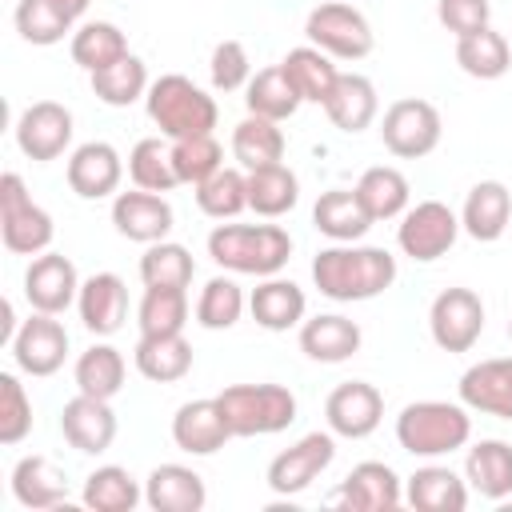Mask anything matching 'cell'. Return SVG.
Instances as JSON below:
<instances>
[{"label": "cell", "mask_w": 512, "mask_h": 512, "mask_svg": "<svg viewBox=\"0 0 512 512\" xmlns=\"http://www.w3.org/2000/svg\"><path fill=\"white\" fill-rule=\"evenodd\" d=\"M312 284L336 304H356L396 284V256L376 244H332L312 256Z\"/></svg>", "instance_id": "obj_1"}, {"label": "cell", "mask_w": 512, "mask_h": 512, "mask_svg": "<svg viewBox=\"0 0 512 512\" xmlns=\"http://www.w3.org/2000/svg\"><path fill=\"white\" fill-rule=\"evenodd\" d=\"M208 256L240 276H276L292 260V236L280 224H216L208 232Z\"/></svg>", "instance_id": "obj_2"}, {"label": "cell", "mask_w": 512, "mask_h": 512, "mask_svg": "<svg viewBox=\"0 0 512 512\" xmlns=\"http://www.w3.org/2000/svg\"><path fill=\"white\" fill-rule=\"evenodd\" d=\"M148 120L160 128V136L168 140H188V136H208L216 128V100L192 84L180 72H168L160 80H152L148 96H144Z\"/></svg>", "instance_id": "obj_3"}, {"label": "cell", "mask_w": 512, "mask_h": 512, "mask_svg": "<svg viewBox=\"0 0 512 512\" xmlns=\"http://www.w3.org/2000/svg\"><path fill=\"white\" fill-rule=\"evenodd\" d=\"M472 436V416L464 404L416 400L396 416V440L412 456H448Z\"/></svg>", "instance_id": "obj_4"}, {"label": "cell", "mask_w": 512, "mask_h": 512, "mask_svg": "<svg viewBox=\"0 0 512 512\" xmlns=\"http://www.w3.org/2000/svg\"><path fill=\"white\" fill-rule=\"evenodd\" d=\"M232 436H276L296 424V396L284 384H232L220 396Z\"/></svg>", "instance_id": "obj_5"}, {"label": "cell", "mask_w": 512, "mask_h": 512, "mask_svg": "<svg viewBox=\"0 0 512 512\" xmlns=\"http://www.w3.org/2000/svg\"><path fill=\"white\" fill-rule=\"evenodd\" d=\"M0 236H4V248L16 256H40L56 236L52 216L28 196L16 172L0 176Z\"/></svg>", "instance_id": "obj_6"}, {"label": "cell", "mask_w": 512, "mask_h": 512, "mask_svg": "<svg viewBox=\"0 0 512 512\" xmlns=\"http://www.w3.org/2000/svg\"><path fill=\"white\" fill-rule=\"evenodd\" d=\"M304 36H308V44L328 52L332 60H364L376 44L368 16L352 4H344V0L316 4L304 20Z\"/></svg>", "instance_id": "obj_7"}, {"label": "cell", "mask_w": 512, "mask_h": 512, "mask_svg": "<svg viewBox=\"0 0 512 512\" xmlns=\"http://www.w3.org/2000/svg\"><path fill=\"white\" fill-rule=\"evenodd\" d=\"M444 136V124H440V112L436 104L420 100V96H404L396 104L384 108V120H380V140L392 156L400 160H420L428 152H436Z\"/></svg>", "instance_id": "obj_8"}, {"label": "cell", "mask_w": 512, "mask_h": 512, "mask_svg": "<svg viewBox=\"0 0 512 512\" xmlns=\"http://www.w3.org/2000/svg\"><path fill=\"white\" fill-rule=\"evenodd\" d=\"M456 236H460V216L440 200H420L400 216V228H396L400 252L412 256L416 264L440 260L456 244Z\"/></svg>", "instance_id": "obj_9"}, {"label": "cell", "mask_w": 512, "mask_h": 512, "mask_svg": "<svg viewBox=\"0 0 512 512\" xmlns=\"http://www.w3.org/2000/svg\"><path fill=\"white\" fill-rule=\"evenodd\" d=\"M428 332L444 352H468L484 332V304L472 288H444L428 308Z\"/></svg>", "instance_id": "obj_10"}, {"label": "cell", "mask_w": 512, "mask_h": 512, "mask_svg": "<svg viewBox=\"0 0 512 512\" xmlns=\"http://www.w3.org/2000/svg\"><path fill=\"white\" fill-rule=\"evenodd\" d=\"M332 456H336L332 432H308L292 448H284L280 456H272V464H268V488L276 496H300L304 488H312V480H320V472L332 464Z\"/></svg>", "instance_id": "obj_11"}, {"label": "cell", "mask_w": 512, "mask_h": 512, "mask_svg": "<svg viewBox=\"0 0 512 512\" xmlns=\"http://www.w3.org/2000/svg\"><path fill=\"white\" fill-rule=\"evenodd\" d=\"M72 112L56 100H36L20 112L16 120V144L28 160L36 164H48V160H60L72 144Z\"/></svg>", "instance_id": "obj_12"}, {"label": "cell", "mask_w": 512, "mask_h": 512, "mask_svg": "<svg viewBox=\"0 0 512 512\" xmlns=\"http://www.w3.org/2000/svg\"><path fill=\"white\" fill-rule=\"evenodd\" d=\"M324 420H328V432L332 436H344V440H364L380 428L384 420V396L380 388L364 384V380H348V384H336L324 400Z\"/></svg>", "instance_id": "obj_13"}, {"label": "cell", "mask_w": 512, "mask_h": 512, "mask_svg": "<svg viewBox=\"0 0 512 512\" xmlns=\"http://www.w3.org/2000/svg\"><path fill=\"white\" fill-rule=\"evenodd\" d=\"M64 356H68V332L56 316L48 312H32L16 340H12V360L24 376H56L64 368Z\"/></svg>", "instance_id": "obj_14"}, {"label": "cell", "mask_w": 512, "mask_h": 512, "mask_svg": "<svg viewBox=\"0 0 512 512\" xmlns=\"http://www.w3.org/2000/svg\"><path fill=\"white\" fill-rule=\"evenodd\" d=\"M76 296H80V276H76V264L64 252H40L28 264L24 300L32 304V312L60 316V312H68V304H76Z\"/></svg>", "instance_id": "obj_15"}, {"label": "cell", "mask_w": 512, "mask_h": 512, "mask_svg": "<svg viewBox=\"0 0 512 512\" xmlns=\"http://www.w3.org/2000/svg\"><path fill=\"white\" fill-rule=\"evenodd\" d=\"M112 224L132 244H156V240H168L176 216H172V204L164 200V192L132 188V192H116V200H112Z\"/></svg>", "instance_id": "obj_16"}, {"label": "cell", "mask_w": 512, "mask_h": 512, "mask_svg": "<svg viewBox=\"0 0 512 512\" xmlns=\"http://www.w3.org/2000/svg\"><path fill=\"white\" fill-rule=\"evenodd\" d=\"M328 500L340 504V508H348V512H392V508H400L404 488H400V476L388 464L364 460V464H356L340 480V488Z\"/></svg>", "instance_id": "obj_17"}, {"label": "cell", "mask_w": 512, "mask_h": 512, "mask_svg": "<svg viewBox=\"0 0 512 512\" xmlns=\"http://www.w3.org/2000/svg\"><path fill=\"white\" fill-rule=\"evenodd\" d=\"M460 404L480 416L512 420V356H492L460 376Z\"/></svg>", "instance_id": "obj_18"}, {"label": "cell", "mask_w": 512, "mask_h": 512, "mask_svg": "<svg viewBox=\"0 0 512 512\" xmlns=\"http://www.w3.org/2000/svg\"><path fill=\"white\" fill-rule=\"evenodd\" d=\"M60 432H64V440H68L76 452L100 456V452H108L112 440H116V412H112L108 400H96V396L76 392V396L64 404V412H60Z\"/></svg>", "instance_id": "obj_19"}, {"label": "cell", "mask_w": 512, "mask_h": 512, "mask_svg": "<svg viewBox=\"0 0 512 512\" xmlns=\"http://www.w3.org/2000/svg\"><path fill=\"white\" fill-rule=\"evenodd\" d=\"M172 440L188 456H216L232 440V428L224 420L220 400L212 396V400H188V404H180L176 416H172Z\"/></svg>", "instance_id": "obj_20"}, {"label": "cell", "mask_w": 512, "mask_h": 512, "mask_svg": "<svg viewBox=\"0 0 512 512\" xmlns=\"http://www.w3.org/2000/svg\"><path fill=\"white\" fill-rule=\"evenodd\" d=\"M124 160L108 140H88L68 156V188L80 200H104L120 188Z\"/></svg>", "instance_id": "obj_21"}, {"label": "cell", "mask_w": 512, "mask_h": 512, "mask_svg": "<svg viewBox=\"0 0 512 512\" xmlns=\"http://www.w3.org/2000/svg\"><path fill=\"white\" fill-rule=\"evenodd\" d=\"M76 308H80V320L92 336H112L128 320V288L116 272H96V276L80 280Z\"/></svg>", "instance_id": "obj_22"}, {"label": "cell", "mask_w": 512, "mask_h": 512, "mask_svg": "<svg viewBox=\"0 0 512 512\" xmlns=\"http://www.w3.org/2000/svg\"><path fill=\"white\" fill-rule=\"evenodd\" d=\"M360 324L340 312H320L300 324V352L316 364H344L360 352Z\"/></svg>", "instance_id": "obj_23"}, {"label": "cell", "mask_w": 512, "mask_h": 512, "mask_svg": "<svg viewBox=\"0 0 512 512\" xmlns=\"http://www.w3.org/2000/svg\"><path fill=\"white\" fill-rule=\"evenodd\" d=\"M508 220H512V192L500 184V180H480L472 184L464 208H460V228L480 240V244H492L508 232Z\"/></svg>", "instance_id": "obj_24"}, {"label": "cell", "mask_w": 512, "mask_h": 512, "mask_svg": "<svg viewBox=\"0 0 512 512\" xmlns=\"http://www.w3.org/2000/svg\"><path fill=\"white\" fill-rule=\"evenodd\" d=\"M248 312L260 328L268 332H288L296 324H304V312H308V300H304V288L284 280V276H264L252 296H248Z\"/></svg>", "instance_id": "obj_25"}, {"label": "cell", "mask_w": 512, "mask_h": 512, "mask_svg": "<svg viewBox=\"0 0 512 512\" xmlns=\"http://www.w3.org/2000/svg\"><path fill=\"white\" fill-rule=\"evenodd\" d=\"M144 504L152 512H200L208 504V488L192 468L160 464L144 480Z\"/></svg>", "instance_id": "obj_26"}, {"label": "cell", "mask_w": 512, "mask_h": 512, "mask_svg": "<svg viewBox=\"0 0 512 512\" xmlns=\"http://www.w3.org/2000/svg\"><path fill=\"white\" fill-rule=\"evenodd\" d=\"M312 224L320 236H328L336 244H356L376 220L360 204L356 188H328V192H320V200L312 208Z\"/></svg>", "instance_id": "obj_27"}, {"label": "cell", "mask_w": 512, "mask_h": 512, "mask_svg": "<svg viewBox=\"0 0 512 512\" xmlns=\"http://www.w3.org/2000/svg\"><path fill=\"white\" fill-rule=\"evenodd\" d=\"M324 112H328V120H332L340 132H348V136L364 132V128L376 120V112H380L376 84H372L368 76H360V72H340L332 96L324 100Z\"/></svg>", "instance_id": "obj_28"}, {"label": "cell", "mask_w": 512, "mask_h": 512, "mask_svg": "<svg viewBox=\"0 0 512 512\" xmlns=\"http://www.w3.org/2000/svg\"><path fill=\"white\" fill-rule=\"evenodd\" d=\"M136 372L152 384H176L192 372V344L184 332H164V336H140L136 340Z\"/></svg>", "instance_id": "obj_29"}, {"label": "cell", "mask_w": 512, "mask_h": 512, "mask_svg": "<svg viewBox=\"0 0 512 512\" xmlns=\"http://www.w3.org/2000/svg\"><path fill=\"white\" fill-rule=\"evenodd\" d=\"M12 496L24 508H60L68 500V476L48 456H20L12 468Z\"/></svg>", "instance_id": "obj_30"}, {"label": "cell", "mask_w": 512, "mask_h": 512, "mask_svg": "<svg viewBox=\"0 0 512 512\" xmlns=\"http://www.w3.org/2000/svg\"><path fill=\"white\" fill-rule=\"evenodd\" d=\"M404 500L416 512H464L468 508V480H460L444 464H424L408 476Z\"/></svg>", "instance_id": "obj_31"}, {"label": "cell", "mask_w": 512, "mask_h": 512, "mask_svg": "<svg viewBox=\"0 0 512 512\" xmlns=\"http://www.w3.org/2000/svg\"><path fill=\"white\" fill-rule=\"evenodd\" d=\"M464 480L484 500L512 496V444H504V440H480V444H472L468 448V460H464Z\"/></svg>", "instance_id": "obj_32"}, {"label": "cell", "mask_w": 512, "mask_h": 512, "mask_svg": "<svg viewBox=\"0 0 512 512\" xmlns=\"http://www.w3.org/2000/svg\"><path fill=\"white\" fill-rule=\"evenodd\" d=\"M280 64H284L288 80L296 84L300 100H304V104H320V108H324V100L332 96V88H336V80H340V68L332 64V56H328V52H320L316 44H300V48H292Z\"/></svg>", "instance_id": "obj_33"}, {"label": "cell", "mask_w": 512, "mask_h": 512, "mask_svg": "<svg viewBox=\"0 0 512 512\" xmlns=\"http://www.w3.org/2000/svg\"><path fill=\"white\" fill-rule=\"evenodd\" d=\"M300 200V180L288 164H264L248 172V208L264 220L288 216Z\"/></svg>", "instance_id": "obj_34"}, {"label": "cell", "mask_w": 512, "mask_h": 512, "mask_svg": "<svg viewBox=\"0 0 512 512\" xmlns=\"http://www.w3.org/2000/svg\"><path fill=\"white\" fill-rule=\"evenodd\" d=\"M456 64L472 80H500L512 68V44H508L504 32H496L488 24V28L472 32V36H460L456 40Z\"/></svg>", "instance_id": "obj_35"}, {"label": "cell", "mask_w": 512, "mask_h": 512, "mask_svg": "<svg viewBox=\"0 0 512 512\" xmlns=\"http://www.w3.org/2000/svg\"><path fill=\"white\" fill-rule=\"evenodd\" d=\"M244 104H248L252 116H264V120H276V124H280V120L296 116V108H300L304 100H300L296 84L288 80L284 64H272V68H260V72L248 80Z\"/></svg>", "instance_id": "obj_36"}, {"label": "cell", "mask_w": 512, "mask_h": 512, "mask_svg": "<svg viewBox=\"0 0 512 512\" xmlns=\"http://www.w3.org/2000/svg\"><path fill=\"white\" fill-rule=\"evenodd\" d=\"M356 196H360V204L368 208L372 220H396V216L408 212L412 188H408V176H404L400 168L376 164V168H368V172L356 180Z\"/></svg>", "instance_id": "obj_37"}, {"label": "cell", "mask_w": 512, "mask_h": 512, "mask_svg": "<svg viewBox=\"0 0 512 512\" xmlns=\"http://www.w3.org/2000/svg\"><path fill=\"white\" fill-rule=\"evenodd\" d=\"M232 156H236V164L244 172L264 168V164H280L284 160V132H280V124L248 112L232 128Z\"/></svg>", "instance_id": "obj_38"}, {"label": "cell", "mask_w": 512, "mask_h": 512, "mask_svg": "<svg viewBox=\"0 0 512 512\" xmlns=\"http://www.w3.org/2000/svg\"><path fill=\"white\" fill-rule=\"evenodd\" d=\"M72 60L92 76L108 64H116L120 56H128V36L112 24V20H88L72 32V44H68Z\"/></svg>", "instance_id": "obj_39"}, {"label": "cell", "mask_w": 512, "mask_h": 512, "mask_svg": "<svg viewBox=\"0 0 512 512\" xmlns=\"http://www.w3.org/2000/svg\"><path fill=\"white\" fill-rule=\"evenodd\" d=\"M140 500H144V488L120 464H104L84 480V504L92 512H132Z\"/></svg>", "instance_id": "obj_40"}, {"label": "cell", "mask_w": 512, "mask_h": 512, "mask_svg": "<svg viewBox=\"0 0 512 512\" xmlns=\"http://www.w3.org/2000/svg\"><path fill=\"white\" fill-rule=\"evenodd\" d=\"M148 68H144V60L140 56H120L116 64H108V68H100V72H92V92H96V100H104L108 108H128V104H136L140 96H148Z\"/></svg>", "instance_id": "obj_41"}, {"label": "cell", "mask_w": 512, "mask_h": 512, "mask_svg": "<svg viewBox=\"0 0 512 512\" xmlns=\"http://www.w3.org/2000/svg\"><path fill=\"white\" fill-rule=\"evenodd\" d=\"M136 324H140V336L184 332V324H188V288H164V284L144 288L140 308H136Z\"/></svg>", "instance_id": "obj_42"}, {"label": "cell", "mask_w": 512, "mask_h": 512, "mask_svg": "<svg viewBox=\"0 0 512 512\" xmlns=\"http://www.w3.org/2000/svg\"><path fill=\"white\" fill-rule=\"evenodd\" d=\"M72 376H76V388H80L84 396L112 400V396L124 388V356H120V348H112V344H92L88 352H80Z\"/></svg>", "instance_id": "obj_43"}, {"label": "cell", "mask_w": 512, "mask_h": 512, "mask_svg": "<svg viewBox=\"0 0 512 512\" xmlns=\"http://www.w3.org/2000/svg\"><path fill=\"white\" fill-rule=\"evenodd\" d=\"M128 176L136 188L148 192H172L180 184L176 164H172V140L164 144L160 136H144L136 140V148L128 152Z\"/></svg>", "instance_id": "obj_44"}, {"label": "cell", "mask_w": 512, "mask_h": 512, "mask_svg": "<svg viewBox=\"0 0 512 512\" xmlns=\"http://www.w3.org/2000/svg\"><path fill=\"white\" fill-rule=\"evenodd\" d=\"M192 276H196V260H192V252H188L184 244H176V240H156V244H148L144 256H140V280H144V288H152V284L188 288Z\"/></svg>", "instance_id": "obj_45"}, {"label": "cell", "mask_w": 512, "mask_h": 512, "mask_svg": "<svg viewBox=\"0 0 512 512\" xmlns=\"http://www.w3.org/2000/svg\"><path fill=\"white\" fill-rule=\"evenodd\" d=\"M196 208L212 220H232L248 208V172L220 168L204 184H196Z\"/></svg>", "instance_id": "obj_46"}, {"label": "cell", "mask_w": 512, "mask_h": 512, "mask_svg": "<svg viewBox=\"0 0 512 512\" xmlns=\"http://www.w3.org/2000/svg\"><path fill=\"white\" fill-rule=\"evenodd\" d=\"M244 312V292L232 276H212L196 300V324L208 328V332H224L240 320Z\"/></svg>", "instance_id": "obj_47"}, {"label": "cell", "mask_w": 512, "mask_h": 512, "mask_svg": "<svg viewBox=\"0 0 512 512\" xmlns=\"http://www.w3.org/2000/svg\"><path fill=\"white\" fill-rule=\"evenodd\" d=\"M16 32L36 44V48H48V44H60L68 32H72V20L56 8V0H20L16 4Z\"/></svg>", "instance_id": "obj_48"}, {"label": "cell", "mask_w": 512, "mask_h": 512, "mask_svg": "<svg viewBox=\"0 0 512 512\" xmlns=\"http://www.w3.org/2000/svg\"><path fill=\"white\" fill-rule=\"evenodd\" d=\"M172 164H176V176L180 184H204L212 172L224 168V148L220 140L208 132V136H188V140H172Z\"/></svg>", "instance_id": "obj_49"}, {"label": "cell", "mask_w": 512, "mask_h": 512, "mask_svg": "<svg viewBox=\"0 0 512 512\" xmlns=\"http://www.w3.org/2000/svg\"><path fill=\"white\" fill-rule=\"evenodd\" d=\"M32 432V400L12 372H0V444H20Z\"/></svg>", "instance_id": "obj_50"}, {"label": "cell", "mask_w": 512, "mask_h": 512, "mask_svg": "<svg viewBox=\"0 0 512 512\" xmlns=\"http://www.w3.org/2000/svg\"><path fill=\"white\" fill-rule=\"evenodd\" d=\"M208 72H212V88H216V92H236V88H248V80H252V60H248V52H244L240 40H220V44L212 48Z\"/></svg>", "instance_id": "obj_51"}, {"label": "cell", "mask_w": 512, "mask_h": 512, "mask_svg": "<svg viewBox=\"0 0 512 512\" xmlns=\"http://www.w3.org/2000/svg\"><path fill=\"white\" fill-rule=\"evenodd\" d=\"M436 20L460 40V36H472V32L488 28L492 4L488 0H436Z\"/></svg>", "instance_id": "obj_52"}, {"label": "cell", "mask_w": 512, "mask_h": 512, "mask_svg": "<svg viewBox=\"0 0 512 512\" xmlns=\"http://www.w3.org/2000/svg\"><path fill=\"white\" fill-rule=\"evenodd\" d=\"M16 312H12V300H0V344H12L16 340Z\"/></svg>", "instance_id": "obj_53"}, {"label": "cell", "mask_w": 512, "mask_h": 512, "mask_svg": "<svg viewBox=\"0 0 512 512\" xmlns=\"http://www.w3.org/2000/svg\"><path fill=\"white\" fill-rule=\"evenodd\" d=\"M88 4H92V0H56V8H60V12H64L72 24H76V20L88 12Z\"/></svg>", "instance_id": "obj_54"}, {"label": "cell", "mask_w": 512, "mask_h": 512, "mask_svg": "<svg viewBox=\"0 0 512 512\" xmlns=\"http://www.w3.org/2000/svg\"><path fill=\"white\" fill-rule=\"evenodd\" d=\"M508 340H512V320H508Z\"/></svg>", "instance_id": "obj_55"}]
</instances>
